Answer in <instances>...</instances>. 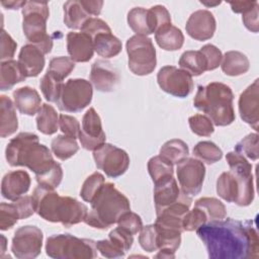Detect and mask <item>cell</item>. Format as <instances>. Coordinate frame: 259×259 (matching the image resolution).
<instances>
[{"instance_id":"cell-60","label":"cell","mask_w":259,"mask_h":259,"mask_svg":"<svg viewBox=\"0 0 259 259\" xmlns=\"http://www.w3.org/2000/svg\"><path fill=\"white\" fill-rule=\"evenodd\" d=\"M27 1H1V5L10 10H17L19 8H23Z\"/></svg>"},{"instance_id":"cell-46","label":"cell","mask_w":259,"mask_h":259,"mask_svg":"<svg viewBox=\"0 0 259 259\" xmlns=\"http://www.w3.org/2000/svg\"><path fill=\"white\" fill-rule=\"evenodd\" d=\"M18 220H20V217L14 202H2L0 204V229L2 231H7L14 227Z\"/></svg>"},{"instance_id":"cell-48","label":"cell","mask_w":259,"mask_h":259,"mask_svg":"<svg viewBox=\"0 0 259 259\" xmlns=\"http://www.w3.org/2000/svg\"><path fill=\"white\" fill-rule=\"evenodd\" d=\"M149 12L154 33L163 26L171 24V16L165 6L155 5L149 9Z\"/></svg>"},{"instance_id":"cell-20","label":"cell","mask_w":259,"mask_h":259,"mask_svg":"<svg viewBox=\"0 0 259 259\" xmlns=\"http://www.w3.org/2000/svg\"><path fill=\"white\" fill-rule=\"evenodd\" d=\"M67 51L73 62L85 63L91 60L94 54L93 39L85 32L70 31L66 36Z\"/></svg>"},{"instance_id":"cell-9","label":"cell","mask_w":259,"mask_h":259,"mask_svg":"<svg viewBox=\"0 0 259 259\" xmlns=\"http://www.w3.org/2000/svg\"><path fill=\"white\" fill-rule=\"evenodd\" d=\"M93 96L92 84L86 79H69L63 86L58 108L67 112H79L87 107Z\"/></svg>"},{"instance_id":"cell-33","label":"cell","mask_w":259,"mask_h":259,"mask_svg":"<svg viewBox=\"0 0 259 259\" xmlns=\"http://www.w3.org/2000/svg\"><path fill=\"white\" fill-rule=\"evenodd\" d=\"M35 121L37 130L44 135L51 136L58 131L59 115L56 109L48 103L41 104L37 112Z\"/></svg>"},{"instance_id":"cell-63","label":"cell","mask_w":259,"mask_h":259,"mask_svg":"<svg viewBox=\"0 0 259 259\" xmlns=\"http://www.w3.org/2000/svg\"><path fill=\"white\" fill-rule=\"evenodd\" d=\"M203 5L205 6H213V5H219L221 4V2H215V3H207V2H201Z\"/></svg>"},{"instance_id":"cell-44","label":"cell","mask_w":259,"mask_h":259,"mask_svg":"<svg viewBox=\"0 0 259 259\" xmlns=\"http://www.w3.org/2000/svg\"><path fill=\"white\" fill-rule=\"evenodd\" d=\"M191 132L199 137H209L213 132V123L204 114H194L188 118Z\"/></svg>"},{"instance_id":"cell-31","label":"cell","mask_w":259,"mask_h":259,"mask_svg":"<svg viewBox=\"0 0 259 259\" xmlns=\"http://www.w3.org/2000/svg\"><path fill=\"white\" fill-rule=\"evenodd\" d=\"M240 188L235 175L231 171L223 172L217 180V193L227 202H236Z\"/></svg>"},{"instance_id":"cell-15","label":"cell","mask_w":259,"mask_h":259,"mask_svg":"<svg viewBox=\"0 0 259 259\" xmlns=\"http://www.w3.org/2000/svg\"><path fill=\"white\" fill-rule=\"evenodd\" d=\"M78 139L81 147L88 151H94L105 143L106 136L102 128L101 118L93 107H90L82 117Z\"/></svg>"},{"instance_id":"cell-19","label":"cell","mask_w":259,"mask_h":259,"mask_svg":"<svg viewBox=\"0 0 259 259\" xmlns=\"http://www.w3.org/2000/svg\"><path fill=\"white\" fill-rule=\"evenodd\" d=\"M30 183V176L26 171H10L2 178L1 194L4 198L15 201L28 191Z\"/></svg>"},{"instance_id":"cell-16","label":"cell","mask_w":259,"mask_h":259,"mask_svg":"<svg viewBox=\"0 0 259 259\" xmlns=\"http://www.w3.org/2000/svg\"><path fill=\"white\" fill-rule=\"evenodd\" d=\"M217 23L214 16L206 9H199L191 13L185 24L187 34L191 38L199 41L211 38Z\"/></svg>"},{"instance_id":"cell-53","label":"cell","mask_w":259,"mask_h":259,"mask_svg":"<svg viewBox=\"0 0 259 259\" xmlns=\"http://www.w3.org/2000/svg\"><path fill=\"white\" fill-rule=\"evenodd\" d=\"M80 30L82 32L89 34L92 38L96 34L101 32H111V29L108 26V24L104 20L97 17H90L89 19H87Z\"/></svg>"},{"instance_id":"cell-17","label":"cell","mask_w":259,"mask_h":259,"mask_svg":"<svg viewBox=\"0 0 259 259\" xmlns=\"http://www.w3.org/2000/svg\"><path fill=\"white\" fill-rule=\"evenodd\" d=\"M239 113L243 121L258 132L259 124V80L256 79L239 97Z\"/></svg>"},{"instance_id":"cell-45","label":"cell","mask_w":259,"mask_h":259,"mask_svg":"<svg viewBox=\"0 0 259 259\" xmlns=\"http://www.w3.org/2000/svg\"><path fill=\"white\" fill-rule=\"evenodd\" d=\"M139 243L149 253L158 251V231L155 225L143 226L139 235Z\"/></svg>"},{"instance_id":"cell-35","label":"cell","mask_w":259,"mask_h":259,"mask_svg":"<svg viewBox=\"0 0 259 259\" xmlns=\"http://www.w3.org/2000/svg\"><path fill=\"white\" fill-rule=\"evenodd\" d=\"M53 154L61 161L68 160L79 151V145L76 139L66 135H58L51 143Z\"/></svg>"},{"instance_id":"cell-36","label":"cell","mask_w":259,"mask_h":259,"mask_svg":"<svg viewBox=\"0 0 259 259\" xmlns=\"http://www.w3.org/2000/svg\"><path fill=\"white\" fill-rule=\"evenodd\" d=\"M192 153L195 158L208 165L214 164L223 158V151L221 148L210 141H201L197 143L194 146Z\"/></svg>"},{"instance_id":"cell-5","label":"cell","mask_w":259,"mask_h":259,"mask_svg":"<svg viewBox=\"0 0 259 259\" xmlns=\"http://www.w3.org/2000/svg\"><path fill=\"white\" fill-rule=\"evenodd\" d=\"M131 210L128 198L114 184L105 182L91 201L84 223L92 228L105 230L117 224L119 218Z\"/></svg>"},{"instance_id":"cell-7","label":"cell","mask_w":259,"mask_h":259,"mask_svg":"<svg viewBox=\"0 0 259 259\" xmlns=\"http://www.w3.org/2000/svg\"><path fill=\"white\" fill-rule=\"evenodd\" d=\"M46 253L55 259H92L97 256L96 241L70 234L52 235L47 239Z\"/></svg>"},{"instance_id":"cell-3","label":"cell","mask_w":259,"mask_h":259,"mask_svg":"<svg viewBox=\"0 0 259 259\" xmlns=\"http://www.w3.org/2000/svg\"><path fill=\"white\" fill-rule=\"evenodd\" d=\"M5 158L12 167H27L35 174V178L57 164L51 150L39 143L37 135L28 132L19 133L9 141L5 149Z\"/></svg>"},{"instance_id":"cell-13","label":"cell","mask_w":259,"mask_h":259,"mask_svg":"<svg viewBox=\"0 0 259 259\" xmlns=\"http://www.w3.org/2000/svg\"><path fill=\"white\" fill-rule=\"evenodd\" d=\"M157 82L166 93L175 97L184 98L193 90L192 76L175 66H164L157 74Z\"/></svg>"},{"instance_id":"cell-43","label":"cell","mask_w":259,"mask_h":259,"mask_svg":"<svg viewBox=\"0 0 259 259\" xmlns=\"http://www.w3.org/2000/svg\"><path fill=\"white\" fill-rule=\"evenodd\" d=\"M75 68V62L70 57H56L50 61L48 72L57 77L60 80H64L68 77Z\"/></svg>"},{"instance_id":"cell-37","label":"cell","mask_w":259,"mask_h":259,"mask_svg":"<svg viewBox=\"0 0 259 259\" xmlns=\"http://www.w3.org/2000/svg\"><path fill=\"white\" fill-rule=\"evenodd\" d=\"M194 206L202 209L207 221L223 220L227 217V209L225 204L214 197H201L195 201Z\"/></svg>"},{"instance_id":"cell-39","label":"cell","mask_w":259,"mask_h":259,"mask_svg":"<svg viewBox=\"0 0 259 259\" xmlns=\"http://www.w3.org/2000/svg\"><path fill=\"white\" fill-rule=\"evenodd\" d=\"M148 172L155 183L165 177L173 176V164L160 155L154 156L148 161Z\"/></svg>"},{"instance_id":"cell-14","label":"cell","mask_w":259,"mask_h":259,"mask_svg":"<svg viewBox=\"0 0 259 259\" xmlns=\"http://www.w3.org/2000/svg\"><path fill=\"white\" fill-rule=\"evenodd\" d=\"M176 174L183 193L193 196L200 192L205 176L203 162L196 158H186L177 165Z\"/></svg>"},{"instance_id":"cell-23","label":"cell","mask_w":259,"mask_h":259,"mask_svg":"<svg viewBox=\"0 0 259 259\" xmlns=\"http://www.w3.org/2000/svg\"><path fill=\"white\" fill-rule=\"evenodd\" d=\"M14 105L22 114L32 116L38 112L40 108L41 98L38 92L29 86L17 88L13 91Z\"/></svg>"},{"instance_id":"cell-1","label":"cell","mask_w":259,"mask_h":259,"mask_svg":"<svg viewBox=\"0 0 259 259\" xmlns=\"http://www.w3.org/2000/svg\"><path fill=\"white\" fill-rule=\"evenodd\" d=\"M210 259H249L259 257L258 233L251 221L231 218L208 221L196 230Z\"/></svg>"},{"instance_id":"cell-58","label":"cell","mask_w":259,"mask_h":259,"mask_svg":"<svg viewBox=\"0 0 259 259\" xmlns=\"http://www.w3.org/2000/svg\"><path fill=\"white\" fill-rule=\"evenodd\" d=\"M235 13H245L258 4L257 1H231L229 2Z\"/></svg>"},{"instance_id":"cell-30","label":"cell","mask_w":259,"mask_h":259,"mask_svg":"<svg viewBox=\"0 0 259 259\" xmlns=\"http://www.w3.org/2000/svg\"><path fill=\"white\" fill-rule=\"evenodd\" d=\"M127 24L138 35L148 36L149 34L154 33L149 9L143 7H135L131 9L127 13Z\"/></svg>"},{"instance_id":"cell-57","label":"cell","mask_w":259,"mask_h":259,"mask_svg":"<svg viewBox=\"0 0 259 259\" xmlns=\"http://www.w3.org/2000/svg\"><path fill=\"white\" fill-rule=\"evenodd\" d=\"M242 20L244 25L246 26V28L254 33L258 32V26H259V22H258V4L256 6H254L252 9L248 10L247 12L242 14Z\"/></svg>"},{"instance_id":"cell-41","label":"cell","mask_w":259,"mask_h":259,"mask_svg":"<svg viewBox=\"0 0 259 259\" xmlns=\"http://www.w3.org/2000/svg\"><path fill=\"white\" fill-rule=\"evenodd\" d=\"M104 183V176L100 172L96 171L92 173L83 182V185L80 190V196L84 201L91 203V201L93 200V198L98 193V191Z\"/></svg>"},{"instance_id":"cell-38","label":"cell","mask_w":259,"mask_h":259,"mask_svg":"<svg viewBox=\"0 0 259 259\" xmlns=\"http://www.w3.org/2000/svg\"><path fill=\"white\" fill-rule=\"evenodd\" d=\"M63 81L58 79L49 72H47L39 81V87L42 92V95L50 102L57 103L63 90Z\"/></svg>"},{"instance_id":"cell-26","label":"cell","mask_w":259,"mask_h":259,"mask_svg":"<svg viewBox=\"0 0 259 259\" xmlns=\"http://www.w3.org/2000/svg\"><path fill=\"white\" fill-rule=\"evenodd\" d=\"M155 40L165 51H177L184 44V35L180 28L168 24L155 32Z\"/></svg>"},{"instance_id":"cell-51","label":"cell","mask_w":259,"mask_h":259,"mask_svg":"<svg viewBox=\"0 0 259 259\" xmlns=\"http://www.w3.org/2000/svg\"><path fill=\"white\" fill-rule=\"evenodd\" d=\"M59 127L62 133L73 139L78 138L80 132V122L72 115L60 114L59 115Z\"/></svg>"},{"instance_id":"cell-32","label":"cell","mask_w":259,"mask_h":259,"mask_svg":"<svg viewBox=\"0 0 259 259\" xmlns=\"http://www.w3.org/2000/svg\"><path fill=\"white\" fill-rule=\"evenodd\" d=\"M180 68L191 76H199L207 71V64L200 51H185L178 62Z\"/></svg>"},{"instance_id":"cell-55","label":"cell","mask_w":259,"mask_h":259,"mask_svg":"<svg viewBox=\"0 0 259 259\" xmlns=\"http://www.w3.org/2000/svg\"><path fill=\"white\" fill-rule=\"evenodd\" d=\"M96 248L97 251H99V253L106 258H120L125 255V252L119 249L109 239L96 241Z\"/></svg>"},{"instance_id":"cell-12","label":"cell","mask_w":259,"mask_h":259,"mask_svg":"<svg viewBox=\"0 0 259 259\" xmlns=\"http://www.w3.org/2000/svg\"><path fill=\"white\" fill-rule=\"evenodd\" d=\"M44 235L35 226H23L14 233L11 252L18 259H32L39 255L42 247Z\"/></svg>"},{"instance_id":"cell-34","label":"cell","mask_w":259,"mask_h":259,"mask_svg":"<svg viewBox=\"0 0 259 259\" xmlns=\"http://www.w3.org/2000/svg\"><path fill=\"white\" fill-rule=\"evenodd\" d=\"M188 154L189 149L187 144L179 139L169 140L160 148V156L173 165H178L188 157Z\"/></svg>"},{"instance_id":"cell-28","label":"cell","mask_w":259,"mask_h":259,"mask_svg":"<svg viewBox=\"0 0 259 259\" xmlns=\"http://www.w3.org/2000/svg\"><path fill=\"white\" fill-rule=\"evenodd\" d=\"M63 8L64 23L71 29H81L86 20L91 17L80 0L67 1L65 2Z\"/></svg>"},{"instance_id":"cell-59","label":"cell","mask_w":259,"mask_h":259,"mask_svg":"<svg viewBox=\"0 0 259 259\" xmlns=\"http://www.w3.org/2000/svg\"><path fill=\"white\" fill-rule=\"evenodd\" d=\"M82 5L84 6V8L87 10V12L90 14V15H93V16H98L101 12V9H102V6H103V1H99V0H95V1H92V0H80Z\"/></svg>"},{"instance_id":"cell-2","label":"cell","mask_w":259,"mask_h":259,"mask_svg":"<svg viewBox=\"0 0 259 259\" xmlns=\"http://www.w3.org/2000/svg\"><path fill=\"white\" fill-rule=\"evenodd\" d=\"M32 200L35 212L45 221L61 223L69 228L84 222L87 206L71 196H61L55 189L38 185L32 192Z\"/></svg>"},{"instance_id":"cell-18","label":"cell","mask_w":259,"mask_h":259,"mask_svg":"<svg viewBox=\"0 0 259 259\" xmlns=\"http://www.w3.org/2000/svg\"><path fill=\"white\" fill-rule=\"evenodd\" d=\"M89 78L95 89L100 92L113 91L119 80L117 70L105 60H97L92 64Z\"/></svg>"},{"instance_id":"cell-22","label":"cell","mask_w":259,"mask_h":259,"mask_svg":"<svg viewBox=\"0 0 259 259\" xmlns=\"http://www.w3.org/2000/svg\"><path fill=\"white\" fill-rule=\"evenodd\" d=\"M18 62L27 77H36L44 70L45 54L34 45H24L19 52Z\"/></svg>"},{"instance_id":"cell-52","label":"cell","mask_w":259,"mask_h":259,"mask_svg":"<svg viewBox=\"0 0 259 259\" xmlns=\"http://www.w3.org/2000/svg\"><path fill=\"white\" fill-rule=\"evenodd\" d=\"M199 51L203 54L206 60L207 71H212L221 65L223 54L219 48H217L211 44H207V45H204Z\"/></svg>"},{"instance_id":"cell-4","label":"cell","mask_w":259,"mask_h":259,"mask_svg":"<svg viewBox=\"0 0 259 259\" xmlns=\"http://www.w3.org/2000/svg\"><path fill=\"white\" fill-rule=\"evenodd\" d=\"M233 100L234 93L230 86L222 82H210L198 86L193 105L204 112L214 125L227 126L236 118Z\"/></svg>"},{"instance_id":"cell-11","label":"cell","mask_w":259,"mask_h":259,"mask_svg":"<svg viewBox=\"0 0 259 259\" xmlns=\"http://www.w3.org/2000/svg\"><path fill=\"white\" fill-rule=\"evenodd\" d=\"M95 165L102 170L106 176L117 178L124 174L130 166V157L127 153L111 144L104 143L93 151Z\"/></svg>"},{"instance_id":"cell-61","label":"cell","mask_w":259,"mask_h":259,"mask_svg":"<svg viewBox=\"0 0 259 259\" xmlns=\"http://www.w3.org/2000/svg\"><path fill=\"white\" fill-rule=\"evenodd\" d=\"M159 252L155 255V258H166V259H173L175 258V252L169 250H158Z\"/></svg>"},{"instance_id":"cell-27","label":"cell","mask_w":259,"mask_h":259,"mask_svg":"<svg viewBox=\"0 0 259 259\" xmlns=\"http://www.w3.org/2000/svg\"><path fill=\"white\" fill-rule=\"evenodd\" d=\"M250 63L247 56L238 51H229L223 55L222 71L228 76H240L249 70Z\"/></svg>"},{"instance_id":"cell-49","label":"cell","mask_w":259,"mask_h":259,"mask_svg":"<svg viewBox=\"0 0 259 259\" xmlns=\"http://www.w3.org/2000/svg\"><path fill=\"white\" fill-rule=\"evenodd\" d=\"M117 226L134 236L140 233V231L142 230L143 222L138 213L128 210L119 218Z\"/></svg>"},{"instance_id":"cell-56","label":"cell","mask_w":259,"mask_h":259,"mask_svg":"<svg viewBox=\"0 0 259 259\" xmlns=\"http://www.w3.org/2000/svg\"><path fill=\"white\" fill-rule=\"evenodd\" d=\"M14 204L17 207L20 220L27 219L35 212L32 197L29 195L21 196L20 198H18L17 200L14 201Z\"/></svg>"},{"instance_id":"cell-47","label":"cell","mask_w":259,"mask_h":259,"mask_svg":"<svg viewBox=\"0 0 259 259\" xmlns=\"http://www.w3.org/2000/svg\"><path fill=\"white\" fill-rule=\"evenodd\" d=\"M207 222V217L205 212L194 206L192 210H188L182 219V228L183 231L192 232L196 231L199 227Z\"/></svg>"},{"instance_id":"cell-54","label":"cell","mask_w":259,"mask_h":259,"mask_svg":"<svg viewBox=\"0 0 259 259\" xmlns=\"http://www.w3.org/2000/svg\"><path fill=\"white\" fill-rule=\"evenodd\" d=\"M17 44L11 37V35L6 32L3 28L1 30V54L0 60L1 62L12 60L16 51Z\"/></svg>"},{"instance_id":"cell-29","label":"cell","mask_w":259,"mask_h":259,"mask_svg":"<svg viewBox=\"0 0 259 259\" xmlns=\"http://www.w3.org/2000/svg\"><path fill=\"white\" fill-rule=\"evenodd\" d=\"M92 39L94 51L104 59L113 58L121 52V41L111 32L98 33Z\"/></svg>"},{"instance_id":"cell-21","label":"cell","mask_w":259,"mask_h":259,"mask_svg":"<svg viewBox=\"0 0 259 259\" xmlns=\"http://www.w3.org/2000/svg\"><path fill=\"white\" fill-rule=\"evenodd\" d=\"M183 192L178 187L177 181L173 176L165 177L154 183V203L156 213L176 202L183 196Z\"/></svg>"},{"instance_id":"cell-42","label":"cell","mask_w":259,"mask_h":259,"mask_svg":"<svg viewBox=\"0 0 259 259\" xmlns=\"http://www.w3.org/2000/svg\"><path fill=\"white\" fill-rule=\"evenodd\" d=\"M258 134L251 133L243 138L235 146V152L243 155L245 158H249L252 161L258 160L259 150H258Z\"/></svg>"},{"instance_id":"cell-24","label":"cell","mask_w":259,"mask_h":259,"mask_svg":"<svg viewBox=\"0 0 259 259\" xmlns=\"http://www.w3.org/2000/svg\"><path fill=\"white\" fill-rule=\"evenodd\" d=\"M18 128V119L15 105L12 100L6 96H0V136L7 138L13 135Z\"/></svg>"},{"instance_id":"cell-10","label":"cell","mask_w":259,"mask_h":259,"mask_svg":"<svg viewBox=\"0 0 259 259\" xmlns=\"http://www.w3.org/2000/svg\"><path fill=\"white\" fill-rule=\"evenodd\" d=\"M226 160L230 166V171L235 175L239 183L240 192L235 203L239 206L250 205L255 194L251 163L243 155L236 152L229 153Z\"/></svg>"},{"instance_id":"cell-40","label":"cell","mask_w":259,"mask_h":259,"mask_svg":"<svg viewBox=\"0 0 259 259\" xmlns=\"http://www.w3.org/2000/svg\"><path fill=\"white\" fill-rule=\"evenodd\" d=\"M157 228L158 250H169L176 252L181 243V233L178 230Z\"/></svg>"},{"instance_id":"cell-50","label":"cell","mask_w":259,"mask_h":259,"mask_svg":"<svg viewBox=\"0 0 259 259\" xmlns=\"http://www.w3.org/2000/svg\"><path fill=\"white\" fill-rule=\"evenodd\" d=\"M108 239L112 241L123 252L128 251L134 243V236L119 227L110 231V233L108 234Z\"/></svg>"},{"instance_id":"cell-8","label":"cell","mask_w":259,"mask_h":259,"mask_svg":"<svg viewBox=\"0 0 259 259\" xmlns=\"http://www.w3.org/2000/svg\"><path fill=\"white\" fill-rule=\"evenodd\" d=\"M128 69L138 76L151 74L157 65L156 49L150 37L135 34L125 44Z\"/></svg>"},{"instance_id":"cell-25","label":"cell","mask_w":259,"mask_h":259,"mask_svg":"<svg viewBox=\"0 0 259 259\" xmlns=\"http://www.w3.org/2000/svg\"><path fill=\"white\" fill-rule=\"evenodd\" d=\"M27 78L23 68L18 61L9 60L1 62L0 65V89L2 91L11 89L15 84Z\"/></svg>"},{"instance_id":"cell-6","label":"cell","mask_w":259,"mask_h":259,"mask_svg":"<svg viewBox=\"0 0 259 259\" xmlns=\"http://www.w3.org/2000/svg\"><path fill=\"white\" fill-rule=\"evenodd\" d=\"M22 30L26 39L36 46L45 55L53 49V38L47 33V20L50 16L49 4L27 1L21 10Z\"/></svg>"},{"instance_id":"cell-62","label":"cell","mask_w":259,"mask_h":259,"mask_svg":"<svg viewBox=\"0 0 259 259\" xmlns=\"http://www.w3.org/2000/svg\"><path fill=\"white\" fill-rule=\"evenodd\" d=\"M1 239H2V254L5 252V246H6V238L1 235Z\"/></svg>"}]
</instances>
